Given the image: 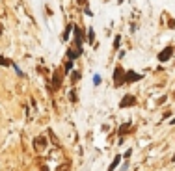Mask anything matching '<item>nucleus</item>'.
Instances as JSON below:
<instances>
[{"mask_svg":"<svg viewBox=\"0 0 175 171\" xmlns=\"http://www.w3.org/2000/svg\"><path fill=\"white\" fill-rule=\"evenodd\" d=\"M69 100H71V102H76V91H71L69 93Z\"/></svg>","mask_w":175,"mask_h":171,"instance_id":"14","label":"nucleus"},{"mask_svg":"<svg viewBox=\"0 0 175 171\" xmlns=\"http://www.w3.org/2000/svg\"><path fill=\"white\" fill-rule=\"evenodd\" d=\"M171 54H173V47H166L160 54H158V60H160V62H168V60L171 58Z\"/></svg>","mask_w":175,"mask_h":171,"instance_id":"3","label":"nucleus"},{"mask_svg":"<svg viewBox=\"0 0 175 171\" xmlns=\"http://www.w3.org/2000/svg\"><path fill=\"white\" fill-rule=\"evenodd\" d=\"M78 4H86V0H78Z\"/></svg>","mask_w":175,"mask_h":171,"instance_id":"20","label":"nucleus"},{"mask_svg":"<svg viewBox=\"0 0 175 171\" xmlns=\"http://www.w3.org/2000/svg\"><path fill=\"white\" fill-rule=\"evenodd\" d=\"M71 78H73V80H80V73H73V74H71Z\"/></svg>","mask_w":175,"mask_h":171,"instance_id":"16","label":"nucleus"},{"mask_svg":"<svg viewBox=\"0 0 175 171\" xmlns=\"http://www.w3.org/2000/svg\"><path fill=\"white\" fill-rule=\"evenodd\" d=\"M171 160H173V162H175V154H173V158H171Z\"/></svg>","mask_w":175,"mask_h":171,"instance_id":"23","label":"nucleus"},{"mask_svg":"<svg viewBox=\"0 0 175 171\" xmlns=\"http://www.w3.org/2000/svg\"><path fill=\"white\" fill-rule=\"evenodd\" d=\"M119 39H121V37H119V36H117V37H116V41H114V47H116V48H117V47H119V43H121V41H119Z\"/></svg>","mask_w":175,"mask_h":171,"instance_id":"18","label":"nucleus"},{"mask_svg":"<svg viewBox=\"0 0 175 171\" xmlns=\"http://www.w3.org/2000/svg\"><path fill=\"white\" fill-rule=\"evenodd\" d=\"M69 169H71V164L69 162H65V164H61V165L56 167V171H69Z\"/></svg>","mask_w":175,"mask_h":171,"instance_id":"10","label":"nucleus"},{"mask_svg":"<svg viewBox=\"0 0 175 171\" xmlns=\"http://www.w3.org/2000/svg\"><path fill=\"white\" fill-rule=\"evenodd\" d=\"M71 28H73V24H67V28H65V32H64V41H67V39H69V32H71Z\"/></svg>","mask_w":175,"mask_h":171,"instance_id":"13","label":"nucleus"},{"mask_svg":"<svg viewBox=\"0 0 175 171\" xmlns=\"http://www.w3.org/2000/svg\"><path fill=\"white\" fill-rule=\"evenodd\" d=\"M114 82L116 86H125V71H123L121 65H117L114 71Z\"/></svg>","mask_w":175,"mask_h":171,"instance_id":"1","label":"nucleus"},{"mask_svg":"<svg viewBox=\"0 0 175 171\" xmlns=\"http://www.w3.org/2000/svg\"><path fill=\"white\" fill-rule=\"evenodd\" d=\"M60 86H61V74L54 73V76H52V88H54V89H58Z\"/></svg>","mask_w":175,"mask_h":171,"instance_id":"8","label":"nucleus"},{"mask_svg":"<svg viewBox=\"0 0 175 171\" xmlns=\"http://www.w3.org/2000/svg\"><path fill=\"white\" fill-rule=\"evenodd\" d=\"M134 104H136V97H134V95H125L123 100L119 102V106L121 108H128V106H134Z\"/></svg>","mask_w":175,"mask_h":171,"instance_id":"2","label":"nucleus"},{"mask_svg":"<svg viewBox=\"0 0 175 171\" xmlns=\"http://www.w3.org/2000/svg\"><path fill=\"white\" fill-rule=\"evenodd\" d=\"M75 45H76V50L82 54V34H80L78 26H75Z\"/></svg>","mask_w":175,"mask_h":171,"instance_id":"4","label":"nucleus"},{"mask_svg":"<svg viewBox=\"0 0 175 171\" xmlns=\"http://www.w3.org/2000/svg\"><path fill=\"white\" fill-rule=\"evenodd\" d=\"M131 154H132V149H128V151H127V153H125V154H123V158H128V156H131Z\"/></svg>","mask_w":175,"mask_h":171,"instance_id":"19","label":"nucleus"},{"mask_svg":"<svg viewBox=\"0 0 175 171\" xmlns=\"http://www.w3.org/2000/svg\"><path fill=\"white\" fill-rule=\"evenodd\" d=\"M171 125H175V117H173V119H171Z\"/></svg>","mask_w":175,"mask_h":171,"instance_id":"21","label":"nucleus"},{"mask_svg":"<svg viewBox=\"0 0 175 171\" xmlns=\"http://www.w3.org/2000/svg\"><path fill=\"white\" fill-rule=\"evenodd\" d=\"M134 80H142V74H136V73H127L125 74V84L127 82H134Z\"/></svg>","mask_w":175,"mask_h":171,"instance_id":"6","label":"nucleus"},{"mask_svg":"<svg viewBox=\"0 0 175 171\" xmlns=\"http://www.w3.org/2000/svg\"><path fill=\"white\" fill-rule=\"evenodd\" d=\"M71 69H73V62L67 60V62H65V67H64V73H71Z\"/></svg>","mask_w":175,"mask_h":171,"instance_id":"11","label":"nucleus"},{"mask_svg":"<svg viewBox=\"0 0 175 171\" xmlns=\"http://www.w3.org/2000/svg\"><path fill=\"white\" fill-rule=\"evenodd\" d=\"M0 34H2V24H0Z\"/></svg>","mask_w":175,"mask_h":171,"instance_id":"22","label":"nucleus"},{"mask_svg":"<svg viewBox=\"0 0 175 171\" xmlns=\"http://www.w3.org/2000/svg\"><path fill=\"white\" fill-rule=\"evenodd\" d=\"M121 158H123V156H119V154H117V156H116V160H114V162H112V164H110V167H108V171H114V169L117 167V165H119V162H121Z\"/></svg>","mask_w":175,"mask_h":171,"instance_id":"9","label":"nucleus"},{"mask_svg":"<svg viewBox=\"0 0 175 171\" xmlns=\"http://www.w3.org/2000/svg\"><path fill=\"white\" fill-rule=\"evenodd\" d=\"M78 56H80V52H78L76 48H69V50H67V60H71V62H75Z\"/></svg>","mask_w":175,"mask_h":171,"instance_id":"7","label":"nucleus"},{"mask_svg":"<svg viewBox=\"0 0 175 171\" xmlns=\"http://www.w3.org/2000/svg\"><path fill=\"white\" fill-rule=\"evenodd\" d=\"M0 65H9V62H8L6 58H2V56H0Z\"/></svg>","mask_w":175,"mask_h":171,"instance_id":"15","label":"nucleus"},{"mask_svg":"<svg viewBox=\"0 0 175 171\" xmlns=\"http://www.w3.org/2000/svg\"><path fill=\"white\" fill-rule=\"evenodd\" d=\"M131 130V123H125V125H121V128H119V134H125Z\"/></svg>","mask_w":175,"mask_h":171,"instance_id":"12","label":"nucleus"},{"mask_svg":"<svg viewBox=\"0 0 175 171\" xmlns=\"http://www.w3.org/2000/svg\"><path fill=\"white\" fill-rule=\"evenodd\" d=\"M93 37H95V34H93V30H90V39H88V41H90V43H93Z\"/></svg>","mask_w":175,"mask_h":171,"instance_id":"17","label":"nucleus"},{"mask_svg":"<svg viewBox=\"0 0 175 171\" xmlns=\"http://www.w3.org/2000/svg\"><path fill=\"white\" fill-rule=\"evenodd\" d=\"M117 2H119V4H121V2H123V0H117Z\"/></svg>","mask_w":175,"mask_h":171,"instance_id":"24","label":"nucleus"},{"mask_svg":"<svg viewBox=\"0 0 175 171\" xmlns=\"http://www.w3.org/2000/svg\"><path fill=\"white\" fill-rule=\"evenodd\" d=\"M35 147L45 151V149L49 147V139L45 138V136H37V138H35Z\"/></svg>","mask_w":175,"mask_h":171,"instance_id":"5","label":"nucleus"}]
</instances>
